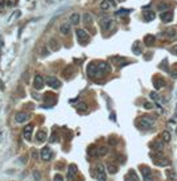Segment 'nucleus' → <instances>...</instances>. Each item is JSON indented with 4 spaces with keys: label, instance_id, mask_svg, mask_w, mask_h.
Listing matches in <instances>:
<instances>
[{
    "label": "nucleus",
    "instance_id": "dca6fc26",
    "mask_svg": "<svg viewBox=\"0 0 177 181\" xmlns=\"http://www.w3.org/2000/svg\"><path fill=\"white\" fill-rule=\"evenodd\" d=\"M176 34H177V29L173 28V27H169V28H167L164 31V36L167 38H173L176 37Z\"/></svg>",
    "mask_w": 177,
    "mask_h": 181
},
{
    "label": "nucleus",
    "instance_id": "b1692460",
    "mask_svg": "<svg viewBox=\"0 0 177 181\" xmlns=\"http://www.w3.org/2000/svg\"><path fill=\"white\" fill-rule=\"evenodd\" d=\"M165 175H167V178L169 181H176L177 175H176V172H174V171H172V169H168V171L165 172Z\"/></svg>",
    "mask_w": 177,
    "mask_h": 181
},
{
    "label": "nucleus",
    "instance_id": "a211bd4d",
    "mask_svg": "<svg viewBox=\"0 0 177 181\" xmlns=\"http://www.w3.org/2000/svg\"><path fill=\"white\" fill-rule=\"evenodd\" d=\"M124 181H139V177H137V175L135 173L134 169L128 171V173L126 175V177H124Z\"/></svg>",
    "mask_w": 177,
    "mask_h": 181
},
{
    "label": "nucleus",
    "instance_id": "39448f33",
    "mask_svg": "<svg viewBox=\"0 0 177 181\" xmlns=\"http://www.w3.org/2000/svg\"><path fill=\"white\" fill-rule=\"evenodd\" d=\"M99 24H100L102 31H110L114 27V20L110 19V17H103V19H100Z\"/></svg>",
    "mask_w": 177,
    "mask_h": 181
},
{
    "label": "nucleus",
    "instance_id": "6ab92c4d",
    "mask_svg": "<svg viewBox=\"0 0 177 181\" xmlns=\"http://www.w3.org/2000/svg\"><path fill=\"white\" fill-rule=\"evenodd\" d=\"M155 41H156V37L153 34H147L146 37H144V45L152 46V45H155Z\"/></svg>",
    "mask_w": 177,
    "mask_h": 181
},
{
    "label": "nucleus",
    "instance_id": "4468645a",
    "mask_svg": "<svg viewBox=\"0 0 177 181\" xmlns=\"http://www.w3.org/2000/svg\"><path fill=\"white\" fill-rule=\"evenodd\" d=\"M32 131H33V124L25 126V128L23 130V136L25 140H31L32 139Z\"/></svg>",
    "mask_w": 177,
    "mask_h": 181
},
{
    "label": "nucleus",
    "instance_id": "58836bf2",
    "mask_svg": "<svg viewBox=\"0 0 177 181\" xmlns=\"http://www.w3.org/2000/svg\"><path fill=\"white\" fill-rule=\"evenodd\" d=\"M149 97L152 98V99L155 100V102H157V100L160 99V97H159V94H157V93H155V91H152V93L149 94Z\"/></svg>",
    "mask_w": 177,
    "mask_h": 181
},
{
    "label": "nucleus",
    "instance_id": "20e7f679",
    "mask_svg": "<svg viewBox=\"0 0 177 181\" xmlns=\"http://www.w3.org/2000/svg\"><path fill=\"white\" fill-rule=\"evenodd\" d=\"M93 172H94L93 175L98 178V181H106V171H105L103 164H98Z\"/></svg>",
    "mask_w": 177,
    "mask_h": 181
},
{
    "label": "nucleus",
    "instance_id": "72a5a7b5",
    "mask_svg": "<svg viewBox=\"0 0 177 181\" xmlns=\"http://www.w3.org/2000/svg\"><path fill=\"white\" fill-rule=\"evenodd\" d=\"M89 155H90V156H98V150H96L94 145H91V147L89 148Z\"/></svg>",
    "mask_w": 177,
    "mask_h": 181
},
{
    "label": "nucleus",
    "instance_id": "412c9836",
    "mask_svg": "<svg viewBox=\"0 0 177 181\" xmlns=\"http://www.w3.org/2000/svg\"><path fill=\"white\" fill-rule=\"evenodd\" d=\"M36 140L40 141V143H42V141L46 140V131H42V130H40V131L36 134Z\"/></svg>",
    "mask_w": 177,
    "mask_h": 181
},
{
    "label": "nucleus",
    "instance_id": "9d476101",
    "mask_svg": "<svg viewBox=\"0 0 177 181\" xmlns=\"http://www.w3.org/2000/svg\"><path fill=\"white\" fill-rule=\"evenodd\" d=\"M140 169H141V175H143L144 181H153V175H152V172H151V169H149L148 167L141 165L140 167Z\"/></svg>",
    "mask_w": 177,
    "mask_h": 181
},
{
    "label": "nucleus",
    "instance_id": "09e8293b",
    "mask_svg": "<svg viewBox=\"0 0 177 181\" xmlns=\"http://www.w3.org/2000/svg\"><path fill=\"white\" fill-rule=\"evenodd\" d=\"M21 163H23V164H25V163H27V156H25V157L23 156L21 157Z\"/></svg>",
    "mask_w": 177,
    "mask_h": 181
},
{
    "label": "nucleus",
    "instance_id": "7ed1b4c3",
    "mask_svg": "<svg viewBox=\"0 0 177 181\" xmlns=\"http://www.w3.org/2000/svg\"><path fill=\"white\" fill-rule=\"evenodd\" d=\"M45 82H46V85L49 86V87L54 89V90H58L61 86H62V83H61V81H59L57 77H53V75H49V77H46V79H45Z\"/></svg>",
    "mask_w": 177,
    "mask_h": 181
},
{
    "label": "nucleus",
    "instance_id": "79ce46f5",
    "mask_svg": "<svg viewBox=\"0 0 177 181\" xmlns=\"http://www.w3.org/2000/svg\"><path fill=\"white\" fill-rule=\"evenodd\" d=\"M54 181H64V177L61 175H56L54 176Z\"/></svg>",
    "mask_w": 177,
    "mask_h": 181
},
{
    "label": "nucleus",
    "instance_id": "1a4fd4ad",
    "mask_svg": "<svg viewBox=\"0 0 177 181\" xmlns=\"http://www.w3.org/2000/svg\"><path fill=\"white\" fill-rule=\"evenodd\" d=\"M44 85H45V79H44L42 75L40 74H36V77H34L33 79V86L36 90H41V89L44 87Z\"/></svg>",
    "mask_w": 177,
    "mask_h": 181
},
{
    "label": "nucleus",
    "instance_id": "5701e85b",
    "mask_svg": "<svg viewBox=\"0 0 177 181\" xmlns=\"http://www.w3.org/2000/svg\"><path fill=\"white\" fill-rule=\"evenodd\" d=\"M79 20H81V16H79V13H77V12L72 13V16H70V24L78 25V24H79Z\"/></svg>",
    "mask_w": 177,
    "mask_h": 181
},
{
    "label": "nucleus",
    "instance_id": "e433bc0d",
    "mask_svg": "<svg viewBox=\"0 0 177 181\" xmlns=\"http://www.w3.org/2000/svg\"><path fill=\"white\" fill-rule=\"evenodd\" d=\"M77 109L78 110H81V111H85V110H87V105L85 102H79L77 105Z\"/></svg>",
    "mask_w": 177,
    "mask_h": 181
},
{
    "label": "nucleus",
    "instance_id": "473e14b6",
    "mask_svg": "<svg viewBox=\"0 0 177 181\" xmlns=\"http://www.w3.org/2000/svg\"><path fill=\"white\" fill-rule=\"evenodd\" d=\"M163 141H165V143L171 141V134H169L168 131H164V132H163Z\"/></svg>",
    "mask_w": 177,
    "mask_h": 181
},
{
    "label": "nucleus",
    "instance_id": "2f4dec72",
    "mask_svg": "<svg viewBox=\"0 0 177 181\" xmlns=\"http://www.w3.org/2000/svg\"><path fill=\"white\" fill-rule=\"evenodd\" d=\"M109 153V148L107 147H100L98 148V156H105Z\"/></svg>",
    "mask_w": 177,
    "mask_h": 181
},
{
    "label": "nucleus",
    "instance_id": "ea45409f",
    "mask_svg": "<svg viewBox=\"0 0 177 181\" xmlns=\"http://www.w3.org/2000/svg\"><path fill=\"white\" fill-rule=\"evenodd\" d=\"M143 107H144V109H147V110H151L153 107V105H152V103H149V102H144Z\"/></svg>",
    "mask_w": 177,
    "mask_h": 181
},
{
    "label": "nucleus",
    "instance_id": "4c0bfd02",
    "mask_svg": "<svg viewBox=\"0 0 177 181\" xmlns=\"http://www.w3.org/2000/svg\"><path fill=\"white\" fill-rule=\"evenodd\" d=\"M114 61L119 62V61H124V58H122V57H120V58H119V57H115V58H114ZM127 64H128V61H126V62H122L120 65H119V68H123V66H124V65H127Z\"/></svg>",
    "mask_w": 177,
    "mask_h": 181
},
{
    "label": "nucleus",
    "instance_id": "c85d7f7f",
    "mask_svg": "<svg viewBox=\"0 0 177 181\" xmlns=\"http://www.w3.org/2000/svg\"><path fill=\"white\" fill-rule=\"evenodd\" d=\"M83 23H85L86 25H90L91 23H93V16H91L89 12H86V13L83 15Z\"/></svg>",
    "mask_w": 177,
    "mask_h": 181
},
{
    "label": "nucleus",
    "instance_id": "a18cd8bd",
    "mask_svg": "<svg viewBox=\"0 0 177 181\" xmlns=\"http://www.w3.org/2000/svg\"><path fill=\"white\" fill-rule=\"evenodd\" d=\"M109 143L111 144V145H116V144H118V141H116V140H115V139H112V137H111V139H110V140H109Z\"/></svg>",
    "mask_w": 177,
    "mask_h": 181
},
{
    "label": "nucleus",
    "instance_id": "f257e3e1",
    "mask_svg": "<svg viewBox=\"0 0 177 181\" xmlns=\"http://www.w3.org/2000/svg\"><path fill=\"white\" fill-rule=\"evenodd\" d=\"M155 123V118L153 116H149V115H146V116H141V118L137 120V126L140 128H151Z\"/></svg>",
    "mask_w": 177,
    "mask_h": 181
},
{
    "label": "nucleus",
    "instance_id": "aec40b11",
    "mask_svg": "<svg viewBox=\"0 0 177 181\" xmlns=\"http://www.w3.org/2000/svg\"><path fill=\"white\" fill-rule=\"evenodd\" d=\"M72 24H68V23H64L61 27H59V31H61V33L62 34H69L70 33V31H72V27H70Z\"/></svg>",
    "mask_w": 177,
    "mask_h": 181
},
{
    "label": "nucleus",
    "instance_id": "3c124183",
    "mask_svg": "<svg viewBox=\"0 0 177 181\" xmlns=\"http://www.w3.org/2000/svg\"><path fill=\"white\" fill-rule=\"evenodd\" d=\"M4 4H5V0H0V5L3 7V5H4Z\"/></svg>",
    "mask_w": 177,
    "mask_h": 181
},
{
    "label": "nucleus",
    "instance_id": "49530a36",
    "mask_svg": "<svg viewBox=\"0 0 177 181\" xmlns=\"http://www.w3.org/2000/svg\"><path fill=\"white\" fill-rule=\"evenodd\" d=\"M171 75L173 77V78H177V70H173V72H171Z\"/></svg>",
    "mask_w": 177,
    "mask_h": 181
},
{
    "label": "nucleus",
    "instance_id": "bb28decb",
    "mask_svg": "<svg viewBox=\"0 0 177 181\" xmlns=\"http://www.w3.org/2000/svg\"><path fill=\"white\" fill-rule=\"evenodd\" d=\"M169 4L168 3H159L157 5H156V10L157 11H161V12H165L167 10H169Z\"/></svg>",
    "mask_w": 177,
    "mask_h": 181
},
{
    "label": "nucleus",
    "instance_id": "f3484780",
    "mask_svg": "<svg viewBox=\"0 0 177 181\" xmlns=\"http://www.w3.org/2000/svg\"><path fill=\"white\" fill-rule=\"evenodd\" d=\"M28 119H29V114H25V113H17L15 115V120L17 123H24Z\"/></svg>",
    "mask_w": 177,
    "mask_h": 181
},
{
    "label": "nucleus",
    "instance_id": "9b49d317",
    "mask_svg": "<svg viewBox=\"0 0 177 181\" xmlns=\"http://www.w3.org/2000/svg\"><path fill=\"white\" fill-rule=\"evenodd\" d=\"M77 173H78V167L75 165V164H70V165L68 167V181L74 180Z\"/></svg>",
    "mask_w": 177,
    "mask_h": 181
},
{
    "label": "nucleus",
    "instance_id": "f704fd0d",
    "mask_svg": "<svg viewBox=\"0 0 177 181\" xmlns=\"http://www.w3.org/2000/svg\"><path fill=\"white\" fill-rule=\"evenodd\" d=\"M130 12H131V10H123V8H122V10L116 11V15H118V16H126V15H128Z\"/></svg>",
    "mask_w": 177,
    "mask_h": 181
},
{
    "label": "nucleus",
    "instance_id": "c03bdc74",
    "mask_svg": "<svg viewBox=\"0 0 177 181\" xmlns=\"http://www.w3.org/2000/svg\"><path fill=\"white\" fill-rule=\"evenodd\" d=\"M32 157H33L34 160H36V159H37V157H38V152H37V151H36V150H33V152H32Z\"/></svg>",
    "mask_w": 177,
    "mask_h": 181
},
{
    "label": "nucleus",
    "instance_id": "a878e982",
    "mask_svg": "<svg viewBox=\"0 0 177 181\" xmlns=\"http://www.w3.org/2000/svg\"><path fill=\"white\" fill-rule=\"evenodd\" d=\"M155 17H156V15H155V12H152V11L144 12V20H146V21H152Z\"/></svg>",
    "mask_w": 177,
    "mask_h": 181
},
{
    "label": "nucleus",
    "instance_id": "37998d69",
    "mask_svg": "<svg viewBox=\"0 0 177 181\" xmlns=\"http://www.w3.org/2000/svg\"><path fill=\"white\" fill-rule=\"evenodd\" d=\"M56 139H58V136H57V134L54 132V134L52 135V137H50V141H52V143H53V141H57Z\"/></svg>",
    "mask_w": 177,
    "mask_h": 181
},
{
    "label": "nucleus",
    "instance_id": "a19ab883",
    "mask_svg": "<svg viewBox=\"0 0 177 181\" xmlns=\"http://www.w3.org/2000/svg\"><path fill=\"white\" fill-rule=\"evenodd\" d=\"M33 177L36 178V180H40V178H41V175L38 173V171H34L33 172Z\"/></svg>",
    "mask_w": 177,
    "mask_h": 181
},
{
    "label": "nucleus",
    "instance_id": "423d86ee",
    "mask_svg": "<svg viewBox=\"0 0 177 181\" xmlns=\"http://www.w3.org/2000/svg\"><path fill=\"white\" fill-rule=\"evenodd\" d=\"M87 75L89 77H98L99 75V73H98V65H96V62H90L89 65H87Z\"/></svg>",
    "mask_w": 177,
    "mask_h": 181
},
{
    "label": "nucleus",
    "instance_id": "6e6552de",
    "mask_svg": "<svg viewBox=\"0 0 177 181\" xmlns=\"http://www.w3.org/2000/svg\"><path fill=\"white\" fill-rule=\"evenodd\" d=\"M96 65H98V73H99V75H100V74H106V73H110V72H111V66H110L107 62H105V61L96 62Z\"/></svg>",
    "mask_w": 177,
    "mask_h": 181
},
{
    "label": "nucleus",
    "instance_id": "cd10ccee",
    "mask_svg": "<svg viewBox=\"0 0 177 181\" xmlns=\"http://www.w3.org/2000/svg\"><path fill=\"white\" fill-rule=\"evenodd\" d=\"M149 156L153 159V161H155V160H160V159H163V152L161 151H155V153L153 152L149 153Z\"/></svg>",
    "mask_w": 177,
    "mask_h": 181
},
{
    "label": "nucleus",
    "instance_id": "c756f323",
    "mask_svg": "<svg viewBox=\"0 0 177 181\" xmlns=\"http://www.w3.org/2000/svg\"><path fill=\"white\" fill-rule=\"evenodd\" d=\"M49 46L52 50H57L58 49V41H57L56 38H52V40L49 41Z\"/></svg>",
    "mask_w": 177,
    "mask_h": 181
},
{
    "label": "nucleus",
    "instance_id": "de8ad7c7",
    "mask_svg": "<svg viewBox=\"0 0 177 181\" xmlns=\"http://www.w3.org/2000/svg\"><path fill=\"white\" fill-rule=\"evenodd\" d=\"M107 1L110 3V5H116V1H115V0H107Z\"/></svg>",
    "mask_w": 177,
    "mask_h": 181
},
{
    "label": "nucleus",
    "instance_id": "393cba45",
    "mask_svg": "<svg viewBox=\"0 0 177 181\" xmlns=\"http://www.w3.org/2000/svg\"><path fill=\"white\" fill-rule=\"evenodd\" d=\"M107 172H110L111 175L116 173V172H118V165L114 164V163H109V164H107Z\"/></svg>",
    "mask_w": 177,
    "mask_h": 181
},
{
    "label": "nucleus",
    "instance_id": "8fccbe9b",
    "mask_svg": "<svg viewBox=\"0 0 177 181\" xmlns=\"http://www.w3.org/2000/svg\"><path fill=\"white\" fill-rule=\"evenodd\" d=\"M172 53H176L177 54V46H174L173 49H172Z\"/></svg>",
    "mask_w": 177,
    "mask_h": 181
},
{
    "label": "nucleus",
    "instance_id": "f8f14e48",
    "mask_svg": "<svg viewBox=\"0 0 177 181\" xmlns=\"http://www.w3.org/2000/svg\"><path fill=\"white\" fill-rule=\"evenodd\" d=\"M173 11H165V12L160 13V19L163 20L164 23H171L173 20Z\"/></svg>",
    "mask_w": 177,
    "mask_h": 181
},
{
    "label": "nucleus",
    "instance_id": "0eeeda50",
    "mask_svg": "<svg viewBox=\"0 0 177 181\" xmlns=\"http://www.w3.org/2000/svg\"><path fill=\"white\" fill-rule=\"evenodd\" d=\"M53 156V151L50 150L49 147H44L42 150L40 151V157L41 160H44V161H48V160H50Z\"/></svg>",
    "mask_w": 177,
    "mask_h": 181
},
{
    "label": "nucleus",
    "instance_id": "4be33fe9",
    "mask_svg": "<svg viewBox=\"0 0 177 181\" xmlns=\"http://www.w3.org/2000/svg\"><path fill=\"white\" fill-rule=\"evenodd\" d=\"M155 165H157V167H169L171 165V161L169 160H167V159H160V160H155Z\"/></svg>",
    "mask_w": 177,
    "mask_h": 181
},
{
    "label": "nucleus",
    "instance_id": "ddd939ff",
    "mask_svg": "<svg viewBox=\"0 0 177 181\" xmlns=\"http://www.w3.org/2000/svg\"><path fill=\"white\" fill-rule=\"evenodd\" d=\"M153 86H155L156 90H160V89L164 87V85H165V81L163 77H160V75H156L155 78H153Z\"/></svg>",
    "mask_w": 177,
    "mask_h": 181
},
{
    "label": "nucleus",
    "instance_id": "c9c22d12",
    "mask_svg": "<svg viewBox=\"0 0 177 181\" xmlns=\"http://www.w3.org/2000/svg\"><path fill=\"white\" fill-rule=\"evenodd\" d=\"M109 8H110V3L107 0H103L102 3H100V10L106 11V10H109Z\"/></svg>",
    "mask_w": 177,
    "mask_h": 181
},
{
    "label": "nucleus",
    "instance_id": "f03ea898",
    "mask_svg": "<svg viewBox=\"0 0 177 181\" xmlns=\"http://www.w3.org/2000/svg\"><path fill=\"white\" fill-rule=\"evenodd\" d=\"M75 36H77V41L81 45H86L89 42V34H87V32L85 29H77Z\"/></svg>",
    "mask_w": 177,
    "mask_h": 181
},
{
    "label": "nucleus",
    "instance_id": "7c9ffc66",
    "mask_svg": "<svg viewBox=\"0 0 177 181\" xmlns=\"http://www.w3.org/2000/svg\"><path fill=\"white\" fill-rule=\"evenodd\" d=\"M132 52H134L135 54H137V56L141 54V49H140V46H139V42H135L134 44V46H132Z\"/></svg>",
    "mask_w": 177,
    "mask_h": 181
},
{
    "label": "nucleus",
    "instance_id": "2eb2a0df",
    "mask_svg": "<svg viewBox=\"0 0 177 181\" xmlns=\"http://www.w3.org/2000/svg\"><path fill=\"white\" fill-rule=\"evenodd\" d=\"M149 147L152 148L153 151H163L164 141L163 140H155V141H152V143H149Z\"/></svg>",
    "mask_w": 177,
    "mask_h": 181
}]
</instances>
